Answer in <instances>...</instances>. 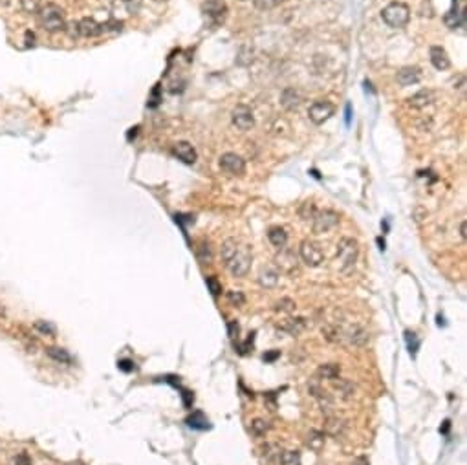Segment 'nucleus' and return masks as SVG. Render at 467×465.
Here are the masks:
<instances>
[{"mask_svg": "<svg viewBox=\"0 0 467 465\" xmlns=\"http://www.w3.org/2000/svg\"><path fill=\"white\" fill-rule=\"evenodd\" d=\"M315 213H317V211H315V203H312V201H304L299 209V216L302 218V220H310V218H314Z\"/></svg>", "mask_w": 467, "mask_h": 465, "instance_id": "c85d7f7f", "label": "nucleus"}, {"mask_svg": "<svg viewBox=\"0 0 467 465\" xmlns=\"http://www.w3.org/2000/svg\"><path fill=\"white\" fill-rule=\"evenodd\" d=\"M187 425L191 427V429L203 431V429H209V420L203 416V412H194L192 416L187 418Z\"/></svg>", "mask_w": 467, "mask_h": 465, "instance_id": "a878e982", "label": "nucleus"}, {"mask_svg": "<svg viewBox=\"0 0 467 465\" xmlns=\"http://www.w3.org/2000/svg\"><path fill=\"white\" fill-rule=\"evenodd\" d=\"M174 154L178 156V160H182V162L187 163V165H192L198 158L194 147L187 141H178L176 145H174Z\"/></svg>", "mask_w": 467, "mask_h": 465, "instance_id": "4468645a", "label": "nucleus"}, {"mask_svg": "<svg viewBox=\"0 0 467 465\" xmlns=\"http://www.w3.org/2000/svg\"><path fill=\"white\" fill-rule=\"evenodd\" d=\"M207 288L213 293V297H218L222 293V284L218 282L217 277H207Z\"/></svg>", "mask_w": 467, "mask_h": 465, "instance_id": "7c9ffc66", "label": "nucleus"}, {"mask_svg": "<svg viewBox=\"0 0 467 465\" xmlns=\"http://www.w3.org/2000/svg\"><path fill=\"white\" fill-rule=\"evenodd\" d=\"M335 388L343 392V396H344V397H348L350 394H354V385H352V383H348V381H339V383H335Z\"/></svg>", "mask_w": 467, "mask_h": 465, "instance_id": "c9c22d12", "label": "nucleus"}, {"mask_svg": "<svg viewBox=\"0 0 467 465\" xmlns=\"http://www.w3.org/2000/svg\"><path fill=\"white\" fill-rule=\"evenodd\" d=\"M203 13L207 15V19L211 20V24L218 26L226 20L227 6L222 0H209V2L203 4Z\"/></svg>", "mask_w": 467, "mask_h": 465, "instance_id": "9b49d317", "label": "nucleus"}, {"mask_svg": "<svg viewBox=\"0 0 467 465\" xmlns=\"http://www.w3.org/2000/svg\"><path fill=\"white\" fill-rule=\"evenodd\" d=\"M227 299H229L231 304H235V306H242V304L246 302V297H244L242 291H229V293H227Z\"/></svg>", "mask_w": 467, "mask_h": 465, "instance_id": "473e14b6", "label": "nucleus"}, {"mask_svg": "<svg viewBox=\"0 0 467 465\" xmlns=\"http://www.w3.org/2000/svg\"><path fill=\"white\" fill-rule=\"evenodd\" d=\"M460 236H462V240H465V222L460 224Z\"/></svg>", "mask_w": 467, "mask_h": 465, "instance_id": "a18cd8bd", "label": "nucleus"}, {"mask_svg": "<svg viewBox=\"0 0 467 465\" xmlns=\"http://www.w3.org/2000/svg\"><path fill=\"white\" fill-rule=\"evenodd\" d=\"M350 121H352V107H346V125H350Z\"/></svg>", "mask_w": 467, "mask_h": 465, "instance_id": "c03bdc74", "label": "nucleus"}, {"mask_svg": "<svg viewBox=\"0 0 467 465\" xmlns=\"http://www.w3.org/2000/svg\"><path fill=\"white\" fill-rule=\"evenodd\" d=\"M299 255H300V259H302V262H304L306 266H310V268H317V266H321L323 264V260H325V253L321 249V245L314 240L300 242Z\"/></svg>", "mask_w": 467, "mask_h": 465, "instance_id": "39448f33", "label": "nucleus"}, {"mask_svg": "<svg viewBox=\"0 0 467 465\" xmlns=\"http://www.w3.org/2000/svg\"><path fill=\"white\" fill-rule=\"evenodd\" d=\"M77 31L81 37H97L105 31V24H97L93 19L84 17L77 22Z\"/></svg>", "mask_w": 467, "mask_h": 465, "instance_id": "ddd939ff", "label": "nucleus"}, {"mask_svg": "<svg viewBox=\"0 0 467 465\" xmlns=\"http://www.w3.org/2000/svg\"><path fill=\"white\" fill-rule=\"evenodd\" d=\"M15 465H31L30 456L26 454V452H20V454L15 458Z\"/></svg>", "mask_w": 467, "mask_h": 465, "instance_id": "4c0bfd02", "label": "nucleus"}, {"mask_svg": "<svg viewBox=\"0 0 467 465\" xmlns=\"http://www.w3.org/2000/svg\"><path fill=\"white\" fill-rule=\"evenodd\" d=\"M293 308H295V302L291 299H280L275 306L277 312H291Z\"/></svg>", "mask_w": 467, "mask_h": 465, "instance_id": "f704fd0d", "label": "nucleus"}, {"mask_svg": "<svg viewBox=\"0 0 467 465\" xmlns=\"http://www.w3.org/2000/svg\"><path fill=\"white\" fill-rule=\"evenodd\" d=\"M118 367H119V370H123V372H132V370H134L132 361H128V359H123V361H119V363H118Z\"/></svg>", "mask_w": 467, "mask_h": 465, "instance_id": "58836bf2", "label": "nucleus"}, {"mask_svg": "<svg viewBox=\"0 0 467 465\" xmlns=\"http://www.w3.org/2000/svg\"><path fill=\"white\" fill-rule=\"evenodd\" d=\"M352 465H370V463H369V460H367L365 456H357V458L352 461Z\"/></svg>", "mask_w": 467, "mask_h": 465, "instance_id": "79ce46f5", "label": "nucleus"}, {"mask_svg": "<svg viewBox=\"0 0 467 465\" xmlns=\"http://www.w3.org/2000/svg\"><path fill=\"white\" fill-rule=\"evenodd\" d=\"M268 238H270V242L275 245V247L282 249L286 245V242H288V233H286L282 227H271V229L268 231Z\"/></svg>", "mask_w": 467, "mask_h": 465, "instance_id": "aec40b11", "label": "nucleus"}, {"mask_svg": "<svg viewBox=\"0 0 467 465\" xmlns=\"http://www.w3.org/2000/svg\"><path fill=\"white\" fill-rule=\"evenodd\" d=\"M258 282H261L264 288H273L279 282V273L275 270H262L261 275H258Z\"/></svg>", "mask_w": 467, "mask_h": 465, "instance_id": "b1692460", "label": "nucleus"}, {"mask_svg": "<svg viewBox=\"0 0 467 465\" xmlns=\"http://www.w3.org/2000/svg\"><path fill=\"white\" fill-rule=\"evenodd\" d=\"M220 169L231 176H240L246 172V162L235 152H226L220 156Z\"/></svg>", "mask_w": 467, "mask_h": 465, "instance_id": "0eeeda50", "label": "nucleus"}, {"mask_svg": "<svg viewBox=\"0 0 467 465\" xmlns=\"http://www.w3.org/2000/svg\"><path fill=\"white\" fill-rule=\"evenodd\" d=\"M253 2H255V8H256V10H262V11L273 10L275 6L280 4V0H253Z\"/></svg>", "mask_w": 467, "mask_h": 465, "instance_id": "2f4dec72", "label": "nucleus"}, {"mask_svg": "<svg viewBox=\"0 0 467 465\" xmlns=\"http://www.w3.org/2000/svg\"><path fill=\"white\" fill-rule=\"evenodd\" d=\"M434 101V92H431V90H420L418 93H414L412 97L408 99V105L414 108H423L427 107V105H431Z\"/></svg>", "mask_w": 467, "mask_h": 465, "instance_id": "a211bd4d", "label": "nucleus"}, {"mask_svg": "<svg viewBox=\"0 0 467 465\" xmlns=\"http://www.w3.org/2000/svg\"><path fill=\"white\" fill-rule=\"evenodd\" d=\"M429 55H431V63L436 70H447L451 66V59L442 46H433L429 49Z\"/></svg>", "mask_w": 467, "mask_h": 465, "instance_id": "2eb2a0df", "label": "nucleus"}, {"mask_svg": "<svg viewBox=\"0 0 467 465\" xmlns=\"http://www.w3.org/2000/svg\"><path fill=\"white\" fill-rule=\"evenodd\" d=\"M302 103V97L299 95V92L293 88H288L282 92V97H280V105L286 108V110H297Z\"/></svg>", "mask_w": 467, "mask_h": 465, "instance_id": "f3484780", "label": "nucleus"}, {"mask_svg": "<svg viewBox=\"0 0 467 465\" xmlns=\"http://www.w3.org/2000/svg\"><path fill=\"white\" fill-rule=\"evenodd\" d=\"M251 431H253L255 436H264L266 432L270 431V425H268V421H264V420H255L251 423Z\"/></svg>", "mask_w": 467, "mask_h": 465, "instance_id": "c756f323", "label": "nucleus"}, {"mask_svg": "<svg viewBox=\"0 0 467 465\" xmlns=\"http://www.w3.org/2000/svg\"><path fill=\"white\" fill-rule=\"evenodd\" d=\"M46 353H48L49 357L54 359V361H57V363H72V355H70L64 348L49 346V348H46Z\"/></svg>", "mask_w": 467, "mask_h": 465, "instance_id": "bb28decb", "label": "nucleus"}, {"mask_svg": "<svg viewBox=\"0 0 467 465\" xmlns=\"http://www.w3.org/2000/svg\"><path fill=\"white\" fill-rule=\"evenodd\" d=\"M35 330H39L42 333H48V335H54L55 333V326L49 323H44V321H37L35 323Z\"/></svg>", "mask_w": 467, "mask_h": 465, "instance_id": "e433bc0d", "label": "nucleus"}, {"mask_svg": "<svg viewBox=\"0 0 467 465\" xmlns=\"http://www.w3.org/2000/svg\"><path fill=\"white\" fill-rule=\"evenodd\" d=\"M238 330L240 328H238V324H236L235 321H231V323L227 324V333H229V337L231 339H235L236 335H238Z\"/></svg>", "mask_w": 467, "mask_h": 465, "instance_id": "ea45409f", "label": "nucleus"}, {"mask_svg": "<svg viewBox=\"0 0 467 465\" xmlns=\"http://www.w3.org/2000/svg\"><path fill=\"white\" fill-rule=\"evenodd\" d=\"M443 22L451 30H456L458 26H463V22H465V8L460 10L458 8V0H452V8L449 10L447 15L443 17Z\"/></svg>", "mask_w": 467, "mask_h": 465, "instance_id": "f8f14e48", "label": "nucleus"}, {"mask_svg": "<svg viewBox=\"0 0 467 465\" xmlns=\"http://www.w3.org/2000/svg\"><path fill=\"white\" fill-rule=\"evenodd\" d=\"M341 341H346L348 344H354V346H365L367 341H369V333L365 332L361 326H348V328L339 330V343Z\"/></svg>", "mask_w": 467, "mask_h": 465, "instance_id": "9d476101", "label": "nucleus"}, {"mask_svg": "<svg viewBox=\"0 0 467 465\" xmlns=\"http://www.w3.org/2000/svg\"><path fill=\"white\" fill-rule=\"evenodd\" d=\"M381 19L389 28H394V30H399V28H405L410 19V10L408 6L403 4V2H392L381 11Z\"/></svg>", "mask_w": 467, "mask_h": 465, "instance_id": "7ed1b4c3", "label": "nucleus"}, {"mask_svg": "<svg viewBox=\"0 0 467 465\" xmlns=\"http://www.w3.org/2000/svg\"><path fill=\"white\" fill-rule=\"evenodd\" d=\"M420 77H422V74H420V68H416V66H405L398 72V83L401 86H412V84L418 83Z\"/></svg>", "mask_w": 467, "mask_h": 465, "instance_id": "dca6fc26", "label": "nucleus"}, {"mask_svg": "<svg viewBox=\"0 0 467 465\" xmlns=\"http://www.w3.org/2000/svg\"><path fill=\"white\" fill-rule=\"evenodd\" d=\"M194 253H196V259L202 262V264H209L213 260V249L211 244L207 240H200L194 247Z\"/></svg>", "mask_w": 467, "mask_h": 465, "instance_id": "412c9836", "label": "nucleus"}, {"mask_svg": "<svg viewBox=\"0 0 467 465\" xmlns=\"http://www.w3.org/2000/svg\"><path fill=\"white\" fill-rule=\"evenodd\" d=\"M344 429H346V423H344L343 420H339V418L330 416L328 420H326V432H328L330 436H341L344 432Z\"/></svg>", "mask_w": 467, "mask_h": 465, "instance_id": "393cba45", "label": "nucleus"}, {"mask_svg": "<svg viewBox=\"0 0 467 465\" xmlns=\"http://www.w3.org/2000/svg\"><path fill=\"white\" fill-rule=\"evenodd\" d=\"M357 255H359V245L354 238L350 236H343L337 245V259H339L341 264V271L343 273H350L354 270L355 262H357Z\"/></svg>", "mask_w": 467, "mask_h": 465, "instance_id": "20e7f679", "label": "nucleus"}, {"mask_svg": "<svg viewBox=\"0 0 467 465\" xmlns=\"http://www.w3.org/2000/svg\"><path fill=\"white\" fill-rule=\"evenodd\" d=\"M20 6L26 13H37L39 11V2L37 0H20Z\"/></svg>", "mask_w": 467, "mask_h": 465, "instance_id": "72a5a7b5", "label": "nucleus"}, {"mask_svg": "<svg viewBox=\"0 0 467 465\" xmlns=\"http://www.w3.org/2000/svg\"><path fill=\"white\" fill-rule=\"evenodd\" d=\"M306 328V321L302 317H295V319H288L282 326H280V330H284V332H288L290 335H299L302 330Z\"/></svg>", "mask_w": 467, "mask_h": 465, "instance_id": "4be33fe9", "label": "nucleus"}, {"mask_svg": "<svg viewBox=\"0 0 467 465\" xmlns=\"http://www.w3.org/2000/svg\"><path fill=\"white\" fill-rule=\"evenodd\" d=\"M325 441H326L325 432L310 431L308 432V438H306V445L310 447L312 450H315V452H319V450L325 447Z\"/></svg>", "mask_w": 467, "mask_h": 465, "instance_id": "5701e85b", "label": "nucleus"}, {"mask_svg": "<svg viewBox=\"0 0 467 465\" xmlns=\"http://www.w3.org/2000/svg\"><path fill=\"white\" fill-rule=\"evenodd\" d=\"M335 112V107L330 101H317L310 107L308 110V116H310V121L315 125H323L325 121H328Z\"/></svg>", "mask_w": 467, "mask_h": 465, "instance_id": "1a4fd4ad", "label": "nucleus"}, {"mask_svg": "<svg viewBox=\"0 0 467 465\" xmlns=\"http://www.w3.org/2000/svg\"><path fill=\"white\" fill-rule=\"evenodd\" d=\"M35 44V35L31 31H26V46H33Z\"/></svg>", "mask_w": 467, "mask_h": 465, "instance_id": "a19ab883", "label": "nucleus"}, {"mask_svg": "<svg viewBox=\"0 0 467 465\" xmlns=\"http://www.w3.org/2000/svg\"><path fill=\"white\" fill-rule=\"evenodd\" d=\"M231 121L238 130H249L255 125V118H253V112L251 108L246 105H236L231 112Z\"/></svg>", "mask_w": 467, "mask_h": 465, "instance_id": "6e6552de", "label": "nucleus"}, {"mask_svg": "<svg viewBox=\"0 0 467 465\" xmlns=\"http://www.w3.org/2000/svg\"><path fill=\"white\" fill-rule=\"evenodd\" d=\"M220 256L224 266L233 277H246L249 273L253 255L246 244H240L236 238H227L220 247Z\"/></svg>", "mask_w": 467, "mask_h": 465, "instance_id": "f257e3e1", "label": "nucleus"}, {"mask_svg": "<svg viewBox=\"0 0 467 465\" xmlns=\"http://www.w3.org/2000/svg\"><path fill=\"white\" fill-rule=\"evenodd\" d=\"M279 357V352H270V353H264V361H275V359Z\"/></svg>", "mask_w": 467, "mask_h": 465, "instance_id": "37998d69", "label": "nucleus"}, {"mask_svg": "<svg viewBox=\"0 0 467 465\" xmlns=\"http://www.w3.org/2000/svg\"><path fill=\"white\" fill-rule=\"evenodd\" d=\"M339 224V215L335 211H319L314 216V233L315 235H323L328 233L330 229H334L335 225Z\"/></svg>", "mask_w": 467, "mask_h": 465, "instance_id": "423d86ee", "label": "nucleus"}, {"mask_svg": "<svg viewBox=\"0 0 467 465\" xmlns=\"http://www.w3.org/2000/svg\"><path fill=\"white\" fill-rule=\"evenodd\" d=\"M280 465H300V454L297 450H284L279 456Z\"/></svg>", "mask_w": 467, "mask_h": 465, "instance_id": "cd10ccee", "label": "nucleus"}, {"mask_svg": "<svg viewBox=\"0 0 467 465\" xmlns=\"http://www.w3.org/2000/svg\"><path fill=\"white\" fill-rule=\"evenodd\" d=\"M37 17H39V24L42 26L46 31H49V33L66 30L64 11L61 10L57 4H46V6H42V8H39Z\"/></svg>", "mask_w": 467, "mask_h": 465, "instance_id": "f03ea898", "label": "nucleus"}, {"mask_svg": "<svg viewBox=\"0 0 467 465\" xmlns=\"http://www.w3.org/2000/svg\"><path fill=\"white\" fill-rule=\"evenodd\" d=\"M341 374V367L335 365V363H328V365H321L319 370H317V376L321 379H330V381H335Z\"/></svg>", "mask_w": 467, "mask_h": 465, "instance_id": "6ab92c4d", "label": "nucleus"}]
</instances>
